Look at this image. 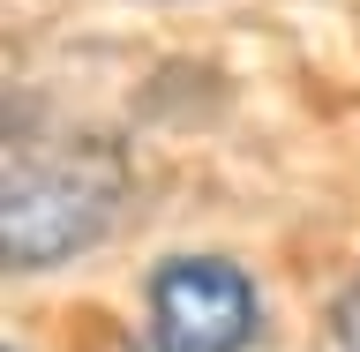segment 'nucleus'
<instances>
[{
  "mask_svg": "<svg viewBox=\"0 0 360 352\" xmlns=\"http://www.w3.org/2000/svg\"><path fill=\"white\" fill-rule=\"evenodd\" d=\"M120 218V165L105 143L83 135H15L8 143V188H0V255L8 270H53L105 240Z\"/></svg>",
  "mask_w": 360,
  "mask_h": 352,
  "instance_id": "nucleus-1",
  "label": "nucleus"
},
{
  "mask_svg": "<svg viewBox=\"0 0 360 352\" xmlns=\"http://www.w3.org/2000/svg\"><path fill=\"white\" fill-rule=\"evenodd\" d=\"M263 322L255 278L225 255H173L150 270V352H248Z\"/></svg>",
  "mask_w": 360,
  "mask_h": 352,
  "instance_id": "nucleus-2",
  "label": "nucleus"
},
{
  "mask_svg": "<svg viewBox=\"0 0 360 352\" xmlns=\"http://www.w3.org/2000/svg\"><path fill=\"white\" fill-rule=\"evenodd\" d=\"M330 352H360V278L338 292V308H330Z\"/></svg>",
  "mask_w": 360,
  "mask_h": 352,
  "instance_id": "nucleus-3",
  "label": "nucleus"
}]
</instances>
